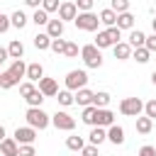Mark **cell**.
<instances>
[{"instance_id": "cell-1", "label": "cell", "mask_w": 156, "mask_h": 156, "mask_svg": "<svg viewBox=\"0 0 156 156\" xmlns=\"http://www.w3.org/2000/svg\"><path fill=\"white\" fill-rule=\"evenodd\" d=\"M117 41H122V29L119 27H105L102 32H98V37H95V46L98 49H110V46H115Z\"/></svg>"}, {"instance_id": "cell-2", "label": "cell", "mask_w": 156, "mask_h": 156, "mask_svg": "<svg viewBox=\"0 0 156 156\" xmlns=\"http://www.w3.org/2000/svg\"><path fill=\"white\" fill-rule=\"evenodd\" d=\"M80 58L88 68H100L102 66V49H98L95 44H85V46H80Z\"/></svg>"}, {"instance_id": "cell-3", "label": "cell", "mask_w": 156, "mask_h": 156, "mask_svg": "<svg viewBox=\"0 0 156 156\" xmlns=\"http://www.w3.org/2000/svg\"><path fill=\"white\" fill-rule=\"evenodd\" d=\"M24 117H27V124L34 127V129H46L51 124V115H46L41 107H29L24 112Z\"/></svg>"}, {"instance_id": "cell-4", "label": "cell", "mask_w": 156, "mask_h": 156, "mask_svg": "<svg viewBox=\"0 0 156 156\" xmlns=\"http://www.w3.org/2000/svg\"><path fill=\"white\" fill-rule=\"evenodd\" d=\"M73 24H76L80 32H98L100 20H98V15L90 10V12H78V15H76V20H73Z\"/></svg>"}, {"instance_id": "cell-5", "label": "cell", "mask_w": 156, "mask_h": 156, "mask_svg": "<svg viewBox=\"0 0 156 156\" xmlns=\"http://www.w3.org/2000/svg\"><path fill=\"white\" fill-rule=\"evenodd\" d=\"M63 83H66V88L68 90H80V88H85L88 85V73L83 71V68H73V71H68L66 73V78H63Z\"/></svg>"}, {"instance_id": "cell-6", "label": "cell", "mask_w": 156, "mask_h": 156, "mask_svg": "<svg viewBox=\"0 0 156 156\" xmlns=\"http://www.w3.org/2000/svg\"><path fill=\"white\" fill-rule=\"evenodd\" d=\"M119 112L124 117H139L144 112V102L141 98H122L119 100Z\"/></svg>"}, {"instance_id": "cell-7", "label": "cell", "mask_w": 156, "mask_h": 156, "mask_svg": "<svg viewBox=\"0 0 156 156\" xmlns=\"http://www.w3.org/2000/svg\"><path fill=\"white\" fill-rule=\"evenodd\" d=\"M51 124H54L58 132H73V129H76V117H71L68 112L58 110L56 115H51Z\"/></svg>"}, {"instance_id": "cell-8", "label": "cell", "mask_w": 156, "mask_h": 156, "mask_svg": "<svg viewBox=\"0 0 156 156\" xmlns=\"http://www.w3.org/2000/svg\"><path fill=\"white\" fill-rule=\"evenodd\" d=\"M56 12H58V20L66 24V22H73V20H76L78 7H76V2H73V0H66V2H61V5H58V10H56Z\"/></svg>"}, {"instance_id": "cell-9", "label": "cell", "mask_w": 156, "mask_h": 156, "mask_svg": "<svg viewBox=\"0 0 156 156\" xmlns=\"http://www.w3.org/2000/svg\"><path fill=\"white\" fill-rule=\"evenodd\" d=\"M34 139H37V129L34 127H17L15 129V141L17 144H34Z\"/></svg>"}, {"instance_id": "cell-10", "label": "cell", "mask_w": 156, "mask_h": 156, "mask_svg": "<svg viewBox=\"0 0 156 156\" xmlns=\"http://www.w3.org/2000/svg\"><path fill=\"white\" fill-rule=\"evenodd\" d=\"M37 83H39V93H41L44 98H56V93H58V83H56L54 78H46V76H44V78H39Z\"/></svg>"}, {"instance_id": "cell-11", "label": "cell", "mask_w": 156, "mask_h": 156, "mask_svg": "<svg viewBox=\"0 0 156 156\" xmlns=\"http://www.w3.org/2000/svg\"><path fill=\"white\" fill-rule=\"evenodd\" d=\"M93 124H98V127H110V124H115V112L112 110H107V107H98V112H95V122Z\"/></svg>"}, {"instance_id": "cell-12", "label": "cell", "mask_w": 156, "mask_h": 156, "mask_svg": "<svg viewBox=\"0 0 156 156\" xmlns=\"http://www.w3.org/2000/svg\"><path fill=\"white\" fill-rule=\"evenodd\" d=\"M124 139H127V136H124V129H122L117 122L107 127V141H110V144H115V146H122V144H124Z\"/></svg>"}, {"instance_id": "cell-13", "label": "cell", "mask_w": 156, "mask_h": 156, "mask_svg": "<svg viewBox=\"0 0 156 156\" xmlns=\"http://www.w3.org/2000/svg\"><path fill=\"white\" fill-rule=\"evenodd\" d=\"M0 156H20V144L15 141V136H5L0 141Z\"/></svg>"}, {"instance_id": "cell-14", "label": "cell", "mask_w": 156, "mask_h": 156, "mask_svg": "<svg viewBox=\"0 0 156 156\" xmlns=\"http://www.w3.org/2000/svg\"><path fill=\"white\" fill-rule=\"evenodd\" d=\"M112 54H115L117 61H127V58H132V46H129L127 41H117V44L112 46Z\"/></svg>"}, {"instance_id": "cell-15", "label": "cell", "mask_w": 156, "mask_h": 156, "mask_svg": "<svg viewBox=\"0 0 156 156\" xmlns=\"http://www.w3.org/2000/svg\"><path fill=\"white\" fill-rule=\"evenodd\" d=\"M63 29H66V24H63L61 20H49V22H46V34H49L51 39L63 37Z\"/></svg>"}, {"instance_id": "cell-16", "label": "cell", "mask_w": 156, "mask_h": 156, "mask_svg": "<svg viewBox=\"0 0 156 156\" xmlns=\"http://www.w3.org/2000/svg\"><path fill=\"white\" fill-rule=\"evenodd\" d=\"M24 78H29L32 83H37L39 78H44V66H41L39 61H34V63H27V73H24Z\"/></svg>"}, {"instance_id": "cell-17", "label": "cell", "mask_w": 156, "mask_h": 156, "mask_svg": "<svg viewBox=\"0 0 156 156\" xmlns=\"http://www.w3.org/2000/svg\"><path fill=\"white\" fill-rule=\"evenodd\" d=\"M73 102H76V105H80V107L93 105V90H88V88L76 90V93H73Z\"/></svg>"}, {"instance_id": "cell-18", "label": "cell", "mask_w": 156, "mask_h": 156, "mask_svg": "<svg viewBox=\"0 0 156 156\" xmlns=\"http://www.w3.org/2000/svg\"><path fill=\"white\" fill-rule=\"evenodd\" d=\"M88 139H90V144L100 146L102 141H107V129H105V127H98V124H93V129H90Z\"/></svg>"}, {"instance_id": "cell-19", "label": "cell", "mask_w": 156, "mask_h": 156, "mask_svg": "<svg viewBox=\"0 0 156 156\" xmlns=\"http://www.w3.org/2000/svg\"><path fill=\"white\" fill-rule=\"evenodd\" d=\"M27 22H29V17H27L22 10H15V12L10 15V27H15V29H24Z\"/></svg>"}, {"instance_id": "cell-20", "label": "cell", "mask_w": 156, "mask_h": 156, "mask_svg": "<svg viewBox=\"0 0 156 156\" xmlns=\"http://www.w3.org/2000/svg\"><path fill=\"white\" fill-rule=\"evenodd\" d=\"M115 27H119V29H134V15H132L129 10H127V12H119Z\"/></svg>"}, {"instance_id": "cell-21", "label": "cell", "mask_w": 156, "mask_h": 156, "mask_svg": "<svg viewBox=\"0 0 156 156\" xmlns=\"http://www.w3.org/2000/svg\"><path fill=\"white\" fill-rule=\"evenodd\" d=\"M144 41H146V34H144L141 29H129L127 44H129L132 49H136V46H144Z\"/></svg>"}, {"instance_id": "cell-22", "label": "cell", "mask_w": 156, "mask_h": 156, "mask_svg": "<svg viewBox=\"0 0 156 156\" xmlns=\"http://www.w3.org/2000/svg\"><path fill=\"white\" fill-rule=\"evenodd\" d=\"M7 56H10V58H22V56H24V44H22L20 39H12V41L7 44Z\"/></svg>"}, {"instance_id": "cell-23", "label": "cell", "mask_w": 156, "mask_h": 156, "mask_svg": "<svg viewBox=\"0 0 156 156\" xmlns=\"http://www.w3.org/2000/svg\"><path fill=\"white\" fill-rule=\"evenodd\" d=\"M7 71L20 80V78H24V73H27V63H24L22 58H12V63H10V68H7Z\"/></svg>"}, {"instance_id": "cell-24", "label": "cell", "mask_w": 156, "mask_h": 156, "mask_svg": "<svg viewBox=\"0 0 156 156\" xmlns=\"http://www.w3.org/2000/svg\"><path fill=\"white\" fill-rule=\"evenodd\" d=\"M134 119H136V132H139V134H149V132L154 129V119H151V117L139 115V117H134Z\"/></svg>"}, {"instance_id": "cell-25", "label": "cell", "mask_w": 156, "mask_h": 156, "mask_svg": "<svg viewBox=\"0 0 156 156\" xmlns=\"http://www.w3.org/2000/svg\"><path fill=\"white\" fill-rule=\"evenodd\" d=\"M98 20H100V24H105V27H115V22H117V12H115L112 7H107V10H102V12L98 15Z\"/></svg>"}, {"instance_id": "cell-26", "label": "cell", "mask_w": 156, "mask_h": 156, "mask_svg": "<svg viewBox=\"0 0 156 156\" xmlns=\"http://www.w3.org/2000/svg\"><path fill=\"white\" fill-rule=\"evenodd\" d=\"M15 85H20V80H17L10 71H0V88H2V90H10V88H15Z\"/></svg>"}, {"instance_id": "cell-27", "label": "cell", "mask_w": 156, "mask_h": 156, "mask_svg": "<svg viewBox=\"0 0 156 156\" xmlns=\"http://www.w3.org/2000/svg\"><path fill=\"white\" fill-rule=\"evenodd\" d=\"M34 46H37L39 51H46V49L51 46V37H49L46 32H37V34H34Z\"/></svg>"}, {"instance_id": "cell-28", "label": "cell", "mask_w": 156, "mask_h": 156, "mask_svg": "<svg viewBox=\"0 0 156 156\" xmlns=\"http://www.w3.org/2000/svg\"><path fill=\"white\" fill-rule=\"evenodd\" d=\"M132 58H134L136 63H149L151 51H149L146 46H136V49H132Z\"/></svg>"}, {"instance_id": "cell-29", "label": "cell", "mask_w": 156, "mask_h": 156, "mask_svg": "<svg viewBox=\"0 0 156 156\" xmlns=\"http://www.w3.org/2000/svg\"><path fill=\"white\" fill-rule=\"evenodd\" d=\"M110 100H112V98H110L107 90H98V93H93V105H95V107H107Z\"/></svg>"}, {"instance_id": "cell-30", "label": "cell", "mask_w": 156, "mask_h": 156, "mask_svg": "<svg viewBox=\"0 0 156 156\" xmlns=\"http://www.w3.org/2000/svg\"><path fill=\"white\" fill-rule=\"evenodd\" d=\"M29 22H34L37 27H46V22H49V12H46V10H41V7H37Z\"/></svg>"}, {"instance_id": "cell-31", "label": "cell", "mask_w": 156, "mask_h": 156, "mask_svg": "<svg viewBox=\"0 0 156 156\" xmlns=\"http://www.w3.org/2000/svg\"><path fill=\"white\" fill-rule=\"evenodd\" d=\"M56 100H58V105H61V107H68V105H73V90H68V88L58 90V93H56Z\"/></svg>"}, {"instance_id": "cell-32", "label": "cell", "mask_w": 156, "mask_h": 156, "mask_svg": "<svg viewBox=\"0 0 156 156\" xmlns=\"http://www.w3.org/2000/svg\"><path fill=\"white\" fill-rule=\"evenodd\" d=\"M95 112H98V107H95V105H85V107H83V112H80V119H83L85 124H90V127H93V122H95Z\"/></svg>"}, {"instance_id": "cell-33", "label": "cell", "mask_w": 156, "mask_h": 156, "mask_svg": "<svg viewBox=\"0 0 156 156\" xmlns=\"http://www.w3.org/2000/svg\"><path fill=\"white\" fill-rule=\"evenodd\" d=\"M85 146V141H83V136H78V134H71L68 139H66V149H71V151H80Z\"/></svg>"}, {"instance_id": "cell-34", "label": "cell", "mask_w": 156, "mask_h": 156, "mask_svg": "<svg viewBox=\"0 0 156 156\" xmlns=\"http://www.w3.org/2000/svg\"><path fill=\"white\" fill-rule=\"evenodd\" d=\"M24 100H27V105H29V107H41V102H44V95H41V93H39V88H37V90H34V93H29Z\"/></svg>"}, {"instance_id": "cell-35", "label": "cell", "mask_w": 156, "mask_h": 156, "mask_svg": "<svg viewBox=\"0 0 156 156\" xmlns=\"http://www.w3.org/2000/svg\"><path fill=\"white\" fill-rule=\"evenodd\" d=\"M80 54V49H78V44L76 41H66V49H63V56L66 58H76Z\"/></svg>"}, {"instance_id": "cell-36", "label": "cell", "mask_w": 156, "mask_h": 156, "mask_svg": "<svg viewBox=\"0 0 156 156\" xmlns=\"http://www.w3.org/2000/svg\"><path fill=\"white\" fill-rule=\"evenodd\" d=\"M110 7H112L117 15H119V12H127V10H129V0H112Z\"/></svg>"}, {"instance_id": "cell-37", "label": "cell", "mask_w": 156, "mask_h": 156, "mask_svg": "<svg viewBox=\"0 0 156 156\" xmlns=\"http://www.w3.org/2000/svg\"><path fill=\"white\" fill-rule=\"evenodd\" d=\"M144 115H146V117H151V119H156V98L144 102Z\"/></svg>"}, {"instance_id": "cell-38", "label": "cell", "mask_w": 156, "mask_h": 156, "mask_svg": "<svg viewBox=\"0 0 156 156\" xmlns=\"http://www.w3.org/2000/svg\"><path fill=\"white\" fill-rule=\"evenodd\" d=\"M49 49H51L54 54H63V49H66V39H61V37H58V39H51V46H49Z\"/></svg>"}, {"instance_id": "cell-39", "label": "cell", "mask_w": 156, "mask_h": 156, "mask_svg": "<svg viewBox=\"0 0 156 156\" xmlns=\"http://www.w3.org/2000/svg\"><path fill=\"white\" fill-rule=\"evenodd\" d=\"M34 90H37V85H34L32 80L20 83V95H22V98H27V95H29V93H34Z\"/></svg>"}, {"instance_id": "cell-40", "label": "cell", "mask_w": 156, "mask_h": 156, "mask_svg": "<svg viewBox=\"0 0 156 156\" xmlns=\"http://www.w3.org/2000/svg\"><path fill=\"white\" fill-rule=\"evenodd\" d=\"M93 5H95V0H76L78 12H90V10H93Z\"/></svg>"}, {"instance_id": "cell-41", "label": "cell", "mask_w": 156, "mask_h": 156, "mask_svg": "<svg viewBox=\"0 0 156 156\" xmlns=\"http://www.w3.org/2000/svg\"><path fill=\"white\" fill-rule=\"evenodd\" d=\"M58 0H41V10H46V12H56L58 10Z\"/></svg>"}, {"instance_id": "cell-42", "label": "cell", "mask_w": 156, "mask_h": 156, "mask_svg": "<svg viewBox=\"0 0 156 156\" xmlns=\"http://www.w3.org/2000/svg\"><path fill=\"white\" fill-rule=\"evenodd\" d=\"M20 156H37L34 144H20Z\"/></svg>"}, {"instance_id": "cell-43", "label": "cell", "mask_w": 156, "mask_h": 156, "mask_svg": "<svg viewBox=\"0 0 156 156\" xmlns=\"http://www.w3.org/2000/svg\"><path fill=\"white\" fill-rule=\"evenodd\" d=\"M80 156H98V146L95 144H85L80 149Z\"/></svg>"}, {"instance_id": "cell-44", "label": "cell", "mask_w": 156, "mask_h": 156, "mask_svg": "<svg viewBox=\"0 0 156 156\" xmlns=\"http://www.w3.org/2000/svg\"><path fill=\"white\" fill-rule=\"evenodd\" d=\"M144 46H146V49H149V51H151V54H154V51H156V32H154V34H149V37H146V41H144Z\"/></svg>"}, {"instance_id": "cell-45", "label": "cell", "mask_w": 156, "mask_h": 156, "mask_svg": "<svg viewBox=\"0 0 156 156\" xmlns=\"http://www.w3.org/2000/svg\"><path fill=\"white\" fill-rule=\"evenodd\" d=\"M136 156H156V146L146 144V146H141V149H139V154H136Z\"/></svg>"}, {"instance_id": "cell-46", "label": "cell", "mask_w": 156, "mask_h": 156, "mask_svg": "<svg viewBox=\"0 0 156 156\" xmlns=\"http://www.w3.org/2000/svg\"><path fill=\"white\" fill-rule=\"evenodd\" d=\"M7 29H10V17L5 12H0V34H5Z\"/></svg>"}, {"instance_id": "cell-47", "label": "cell", "mask_w": 156, "mask_h": 156, "mask_svg": "<svg viewBox=\"0 0 156 156\" xmlns=\"http://www.w3.org/2000/svg\"><path fill=\"white\" fill-rule=\"evenodd\" d=\"M24 5L32 7V10H37V7H41V0H24Z\"/></svg>"}, {"instance_id": "cell-48", "label": "cell", "mask_w": 156, "mask_h": 156, "mask_svg": "<svg viewBox=\"0 0 156 156\" xmlns=\"http://www.w3.org/2000/svg\"><path fill=\"white\" fill-rule=\"evenodd\" d=\"M7 58H10V56H7V49H5V46H0V66H2Z\"/></svg>"}, {"instance_id": "cell-49", "label": "cell", "mask_w": 156, "mask_h": 156, "mask_svg": "<svg viewBox=\"0 0 156 156\" xmlns=\"http://www.w3.org/2000/svg\"><path fill=\"white\" fill-rule=\"evenodd\" d=\"M2 139H5V127L0 124V141H2Z\"/></svg>"}, {"instance_id": "cell-50", "label": "cell", "mask_w": 156, "mask_h": 156, "mask_svg": "<svg viewBox=\"0 0 156 156\" xmlns=\"http://www.w3.org/2000/svg\"><path fill=\"white\" fill-rule=\"evenodd\" d=\"M151 29L156 32V15H154V20H151Z\"/></svg>"}, {"instance_id": "cell-51", "label": "cell", "mask_w": 156, "mask_h": 156, "mask_svg": "<svg viewBox=\"0 0 156 156\" xmlns=\"http://www.w3.org/2000/svg\"><path fill=\"white\" fill-rule=\"evenodd\" d=\"M151 83H154V85H156V71H154V73H151Z\"/></svg>"}]
</instances>
